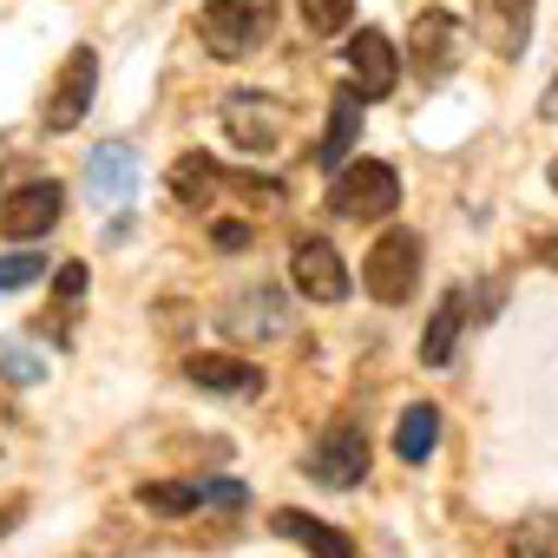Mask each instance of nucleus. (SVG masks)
Instances as JSON below:
<instances>
[{"instance_id": "obj_3", "label": "nucleus", "mask_w": 558, "mask_h": 558, "mask_svg": "<svg viewBox=\"0 0 558 558\" xmlns=\"http://www.w3.org/2000/svg\"><path fill=\"white\" fill-rule=\"evenodd\" d=\"M421 236L414 230H381L375 236V250L362 256V290L375 296V303H388V310H401L408 296H414V283H421Z\"/></svg>"}, {"instance_id": "obj_10", "label": "nucleus", "mask_w": 558, "mask_h": 558, "mask_svg": "<svg viewBox=\"0 0 558 558\" xmlns=\"http://www.w3.org/2000/svg\"><path fill=\"white\" fill-rule=\"evenodd\" d=\"M473 40L499 60H519L532 40V0H473Z\"/></svg>"}, {"instance_id": "obj_6", "label": "nucleus", "mask_w": 558, "mask_h": 558, "mask_svg": "<svg viewBox=\"0 0 558 558\" xmlns=\"http://www.w3.org/2000/svg\"><path fill=\"white\" fill-rule=\"evenodd\" d=\"M93 99H99V53H93V47H73L66 66H60L53 86H47V106H40L47 132H73V125L93 112Z\"/></svg>"}, {"instance_id": "obj_17", "label": "nucleus", "mask_w": 558, "mask_h": 558, "mask_svg": "<svg viewBox=\"0 0 558 558\" xmlns=\"http://www.w3.org/2000/svg\"><path fill=\"white\" fill-rule=\"evenodd\" d=\"M217 184H223V171H217L204 151H184V158L171 165V191H178V204H191V210H210Z\"/></svg>"}, {"instance_id": "obj_28", "label": "nucleus", "mask_w": 558, "mask_h": 558, "mask_svg": "<svg viewBox=\"0 0 558 558\" xmlns=\"http://www.w3.org/2000/svg\"><path fill=\"white\" fill-rule=\"evenodd\" d=\"M217 243H223V250H243V243H250V230H243V223H217Z\"/></svg>"}, {"instance_id": "obj_12", "label": "nucleus", "mask_w": 558, "mask_h": 558, "mask_svg": "<svg viewBox=\"0 0 558 558\" xmlns=\"http://www.w3.org/2000/svg\"><path fill=\"white\" fill-rule=\"evenodd\" d=\"M132 191H138V158H132V145H125V138L99 145V151L86 158V197L106 204V210H125Z\"/></svg>"}, {"instance_id": "obj_22", "label": "nucleus", "mask_w": 558, "mask_h": 558, "mask_svg": "<svg viewBox=\"0 0 558 558\" xmlns=\"http://www.w3.org/2000/svg\"><path fill=\"white\" fill-rule=\"evenodd\" d=\"M138 506H145V512H158V519H184V512H197V486L145 480V486H138Z\"/></svg>"}, {"instance_id": "obj_20", "label": "nucleus", "mask_w": 558, "mask_h": 558, "mask_svg": "<svg viewBox=\"0 0 558 558\" xmlns=\"http://www.w3.org/2000/svg\"><path fill=\"white\" fill-rule=\"evenodd\" d=\"M512 558H558V512H525L506 538Z\"/></svg>"}, {"instance_id": "obj_16", "label": "nucleus", "mask_w": 558, "mask_h": 558, "mask_svg": "<svg viewBox=\"0 0 558 558\" xmlns=\"http://www.w3.org/2000/svg\"><path fill=\"white\" fill-rule=\"evenodd\" d=\"M184 375H191L197 388H217V395H256V388H263V368L230 362V355H191Z\"/></svg>"}, {"instance_id": "obj_1", "label": "nucleus", "mask_w": 558, "mask_h": 558, "mask_svg": "<svg viewBox=\"0 0 558 558\" xmlns=\"http://www.w3.org/2000/svg\"><path fill=\"white\" fill-rule=\"evenodd\" d=\"M276 21H283V0H204L197 34L210 60H250L256 47H269Z\"/></svg>"}, {"instance_id": "obj_24", "label": "nucleus", "mask_w": 558, "mask_h": 558, "mask_svg": "<svg viewBox=\"0 0 558 558\" xmlns=\"http://www.w3.org/2000/svg\"><path fill=\"white\" fill-rule=\"evenodd\" d=\"M40 375H47V355H34L27 342H0V381L27 388V381H40Z\"/></svg>"}, {"instance_id": "obj_5", "label": "nucleus", "mask_w": 558, "mask_h": 558, "mask_svg": "<svg viewBox=\"0 0 558 558\" xmlns=\"http://www.w3.org/2000/svg\"><path fill=\"white\" fill-rule=\"evenodd\" d=\"M460 53H466V27H460L447 8H421V14H414V27H408V60H414V80L440 86V80L460 66Z\"/></svg>"}, {"instance_id": "obj_2", "label": "nucleus", "mask_w": 558, "mask_h": 558, "mask_svg": "<svg viewBox=\"0 0 558 558\" xmlns=\"http://www.w3.org/2000/svg\"><path fill=\"white\" fill-rule=\"evenodd\" d=\"M329 210L349 217V223H388V217L401 210V178H395V165H381V158L342 165L336 184H329Z\"/></svg>"}, {"instance_id": "obj_29", "label": "nucleus", "mask_w": 558, "mask_h": 558, "mask_svg": "<svg viewBox=\"0 0 558 558\" xmlns=\"http://www.w3.org/2000/svg\"><path fill=\"white\" fill-rule=\"evenodd\" d=\"M545 119H558V80H551V93H545Z\"/></svg>"}, {"instance_id": "obj_25", "label": "nucleus", "mask_w": 558, "mask_h": 558, "mask_svg": "<svg viewBox=\"0 0 558 558\" xmlns=\"http://www.w3.org/2000/svg\"><path fill=\"white\" fill-rule=\"evenodd\" d=\"M197 506H223V512H236V506H243V486H236V480H204V486H197Z\"/></svg>"}, {"instance_id": "obj_11", "label": "nucleus", "mask_w": 558, "mask_h": 558, "mask_svg": "<svg viewBox=\"0 0 558 558\" xmlns=\"http://www.w3.org/2000/svg\"><path fill=\"white\" fill-rule=\"evenodd\" d=\"M395 80H401V53H395V40L375 34V27L349 34V86H355L362 99H388Z\"/></svg>"}, {"instance_id": "obj_7", "label": "nucleus", "mask_w": 558, "mask_h": 558, "mask_svg": "<svg viewBox=\"0 0 558 558\" xmlns=\"http://www.w3.org/2000/svg\"><path fill=\"white\" fill-rule=\"evenodd\" d=\"M290 283L310 296V303H342L349 296V263L329 236H296L290 250Z\"/></svg>"}, {"instance_id": "obj_21", "label": "nucleus", "mask_w": 558, "mask_h": 558, "mask_svg": "<svg viewBox=\"0 0 558 558\" xmlns=\"http://www.w3.org/2000/svg\"><path fill=\"white\" fill-rule=\"evenodd\" d=\"M296 14L316 40H336V34L355 27V0H296Z\"/></svg>"}, {"instance_id": "obj_13", "label": "nucleus", "mask_w": 558, "mask_h": 558, "mask_svg": "<svg viewBox=\"0 0 558 558\" xmlns=\"http://www.w3.org/2000/svg\"><path fill=\"white\" fill-rule=\"evenodd\" d=\"M362 93L355 86H342L336 99H329V132H323V145H316V165L323 171H342L349 165V151H355V138H362Z\"/></svg>"}, {"instance_id": "obj_18", "label": "nucleus", "mask_w": 558, "mask_h": 558, "mask_svg": "<svg viewBox=\"0 0 558 558\" xmlns=\"http://www.w3.org/2000/svg\"><path fill=\"white\" fill-rule=\"evenodd\" d=\"M434 440H440V408H434V401H414V408L401 414V427H395V453H401L408 466H421V460L434 453Z\"/></svg>"}, {"instance_id": "obj_8", "label": "nucleus", "mask_w": 558, "mask_h": 558, "mask_svg": "<svg viewBox=\"0 0 558 558\" xmlns=\"http://www.w3.org/2000/svg\"><path fill=\"white\" fill-rule=\"evenodd\" d=\"M60 217H66V184H53V178H34V184L8 191V204H0V230H8L14 243L47 236Z\"/></svg>"}, {"instance_id": "obj_30", "label": "nucleus", "mask_w": 558, "mask_h": 558, "mask_svg": "<svg viewBox=\"0 0 558 558\" xmlns=\"http://www.w3.org/2000/svg\"><path fill=\"white\" fill-rule=\"evenodd\" d=\"M551 191H558V158H551Z\"/></svg>"}, {"instance_id": "obj_9", "label": "nucleus", "mask_w": 558, "mask_h": 558, "mask_svg": "<svg viewBox=\"0 0 558 558\" xmlns=\"http://www.w3.org/2000/svg\"><path fill=\"white\" fill-rule=\"evenodd\" d=\"M310 473H316V486H329V493L355 486V480L368 473V434H362L355 421H336V427L310 447Z\"/></svg>"}, {"instance_id": "obj_14", "label": "nucleus", "mask_w": 558, "mask_h": 558, "mask_svg": "<svg viewBox=\"0 0 558 558\" xmlns=\"http://www.w3.org/2000/svg\"><path fill=\"white\" fill-rule=\"evenodd\" d=\"M276 532H283L290 545H303L310 558H355V545H349V532H336L329 519H310V512H296V506H283L269 519Z\"/></svg>"}, {"instance_id": "obj_19", "label": "nucleus", "mask_w": 558, "mask_h": 558, "mask_svg": "<svg viewBox=\"0 0 558 558\" xmlns=\"http://www.w3.org/2000/svg\"><path fill=\"white\" fill-rule=\"evenodd\" d=\"M276 316H283V303H276L269 290H256V296H236V303H230L223 329H230V336H276V329H283Z\"/></svg>"}, {"instance_id": "obj_15", "label": "nucleus", "mask_w": 558, "mask_h": 558, "mask_svg": "<svg viewBox=\"0 0 558 558\" xmlns=\"http://www.w3.org/2000/svg\"><path fill=\"white\" fill-rule=\"evenodd\" d=\"M460 323H466V290H447V296L434 303V323H427V336H421V362H427V368H447V362H453Z\"/></svg>"}, {"instance_id": "obj_23", "label": "nucleus", "mask_w": 558, "mask_h": 558, "mask_svg": "<svg viewBox=\"0 0 558 558\" xmlns=\"http://www.w3.org/2000/svg\"><path fill=\"white\" fill-rule=\"evenodd\" d=\"M47 250H14V256H0V290H27V283H47Z\"/></svg>"}, {"instance_id": "obj_26", "label": "nucleus", "mask_w": 558, "mask_h": 558, "mask_svg": "<svg viewBox=\"0 0 558 558\" xmlns=\"http://www.w3.org/2000/svg\"><path fill=\"white\" fill-rule=\"evenodd\" d=\"M80 290H86V269H80V263H66V269H60V296H66V303H73V296H80Z\"/></svg>"}, {"instance_id": "obj_4", "label": "nucleus", "mask_w": 558, "mask_h": 558, "mask_svg": "<svg viewBox=\"0 0 558 558\" xmlns=\"http://www.w3.org/2000/svg\"><path fill=\"white\" fill-rule=\"evenodd\" d=\"M223 132H230L236 151L269 158L276 145L290 138V106L269 99V93H230V99H223Z\"/></svg>"}, {"instance_id": "obj_27", "label": "nucleus", "mask_w": 558, "mask_h": 558, "mask_svg": "<svg viewBox=\"0 0 558 558\" xmlns=\"http://www.w3.org/2000/svg\"><path fill=\"white\" fill-rule=\"evenodd\" d=\"M532 256H538L545 269H558V236H545V230H538V236H532Z\"/></svg>"}]
</instances>
